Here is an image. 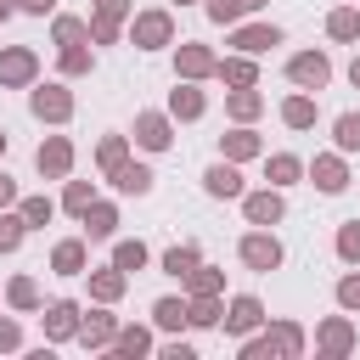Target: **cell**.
I'll return each instance as SVG.
<instances>
[{
	"label": "cell",
	"instance_id": "obj_6",
	"mask_svg": "<svg viewBox=\"0 0 360 360\" xmlns=\"http://www.w3.org/2000/svg\"><path fill=\"white\" fill-rule=\"evenodd\" d=\"M135 34H141L146 45H163V39H169V17H141V22H135Z\"/></svg>",
	"mask_w": 360,
	"mask_h": 360
},
{
	"label": "cell",
	"instance_id": "obj_3",
	"mask_svg": "<svg viewBox=\"0 0 360 360\" xmlns=\"http://www.w3.org/2000/svg\"><path fill=\"white\" fill-rule=\"evenodd\" d=\"M208 191H214V197H236V191H242L236 169H225V163H219V169H208Z\"/></svg>",
	"mask_w": 360,
	"mask_h": 360
},
{
	"label": "cell",
	"instance_id": "obj_1",
	"mask_svg": "<svg viewBox=\"0 0 360 360\" xmlns=\"http://www.w3.org/2000/svg\"><path fill=\"white\" fill-rule=\"evenodd\" d=\"M242 259H248L253 270H276V264H281V248H276L270 236H248V242H242Z\"/></svg>",
	"mask_w": 360,
	"mask_h": 360
},
{
	"label": "cell",
	"instance_id": "obj_21",
	"mask_svg": "<svg viewBox=\"0 0 360 360\" xmlns=\"http://www.w3.org/2000/svg\"><path fill=\"white\" fill-rule=\"evenodd\" d=\"M118 186H124V191H146V186H152V174H146V169H124V174H118Z\"/></svg>",
	"mask_w": 360,
	"mask_h": 360
},
{
	"label": "cell",
	"instance_id": "obj_9",
	"mask_svg": "<svg viewBox=\"0 0 360 360\" xmlns=\"http://www.w3.org/2000/svg\"><path fill=\"white\" fill-rule=\"evenodd\" d=\"M141 146H169V124L163 118H141Z\"/></svg>",
	"mask_w": 360,
	"mask_h": 360
},
{
	"label": "cell",
	"instance_id": "obj_29",
	"mask_svg": "<svg viewBox=\"0 0 360 360\" xmlns=\"http://www.w3.org/2000/svg\"><path fill=\"white\" fill-rule=\"evenodd\" d=\"M56 270H79V248H73V242L56 248Z\"/></svg>",
	"mask_w": 360,
	"mask_h": 360
},
{
	"label": "cell",
	"instance_id": "obj_36",
	"mask_svg": "<svg viewBox=\"0 0 360 360\" xmlns=\"http://www.w3.org/2000/svg\"><path fill=\"white\" fill-rule=\"evenodd\" d=\"M22 6H28V11H45V6H51V0H22Z\"/></svg>",
	"mask_w": 360,
	"mask_h": 360
},
{
	"label": "cell",
	"instance_id": "obj_7",
	"mask_svg": "<svg viewBox=\"0 0 360 360\" xmlns=\"http://www.w3.org/2000/svg\"><path fill=\"white\" fill-rule=\"evenodd\" d=\"M315 186H321V191H343V169H338L332 158H321V163H315Z\"/></svg>",
	"mask_w": 360,
	"mask_h": 360
},
{
	"label": "cell",
	"instance_id": "obj_34",
	"mask_svg": "<svg viewBox=\"0 0 360 360\" xmlns=\"http://www.w3.org/2000/svg\"><path fill=\"white\" fill-rule=\"evenodd\" d=\"M11 343H17V326H11V321H0V349H11Z\"/></svg>",
	"mask_w": 360,
	"mask_h": 360
},
{
	"label": "cell",
	"instance_id": "obj_35",
	"mask_svg": "<svg viewBox=\"0 0 360 360\" xmlns=\"http://www.w3.org/2000/svg\"><path fill=\"white\" fill-rule=\"evenodd\" d=\"M0 202H11V180L6 174H0Z\"/></svg>",
	"mask_w": 360,
	"mask_h": 360
},
{
	"label": "cell",
	"instance_id": "obj_25",
	"mask_svg": "<svg viewBox=\"0 0 360 360\" xmlns=\"http://www.w3.org/2000/svg\"><path fill=\"white\" fill-rule=\"evenodd\" d=\"M309 118H315L309 101H287V124H309Z\"/></svg>",
	"mask_w": 360,
	"mask_h": 360
},
{
	"label": "cell",
	"instance_id": "obj_14",
	"mask_svg": "<svg viewBox=\"0 0 360 360\" xmlns=\"http://www.w3.org/2000/svg\"><path fill=\"white\" fill-rule=\"evenodd\" d=\"M112 259H118V270H141V264H146V248H141V242H124Z\"/></svg>",
	"mask_w": 360,
	"mask_h": 360
},
{
	"label": "cell",
	"instance_id": "obj_17",
	"mask_svg": "<svg viewBox=\"0 0 360 360\" xmlns=\"http://www.w3.org/2000/svg\"><path fill=\"white\" fill-rule=\"evenodd\" d=\"M28 68H34V62H28L22 51H11V56L0 62V73H6V79H28Z\"/></svg>",
	"mask_w": 360,
	"mask_h": 360
},
{
	"label": "cell",
	"instance_id": "obj_10",
	"mask_svg": "<svg viewBox=\"0 0 360 360\" xmlns=\"http://www.w3.org/2000/svg\"><path fill=\"white\" fill-rule=\"evenodd\" d=\"M338 146H343V152H360V118H354V112L338 118Z\"/></svg>",
	"mask_w": 360,
	"mask_h": 360
},
{
	"label": "cell",
	"instance_id": "obj_16",
	"mask_svg": "<svg viewBox=\"0 0 360 360\" xmlns=\"http://www.w3.org/2000/svg\"><path fill=\"white\" fill-rule=\"evenodd\" d=\"M163 264H169L174 276H191V270H197V253H191V248H174V253H169Z\"/></svg>",
	"mask_w": 360,
	"mask_h": 360
},
{
	"label": "cell",
	"instance_id": "obj_13",
	"mask_svg": "<svg viewBox=\"0 0 360 360\" xmlns=\"http://www.w3.org/2000/svg\"><path fill=\"white\" fill-rule=\"evenodd\" d=\"M39 169H51V174H56V169H68V146H62V141L39 146Z\"/></svg>",
	"mask_w": 360,
	"mask_h": 360
},
{
	"label": "cell",
	"instance_id": "obj_22",
	"mask_svg": "<svg viewBox=\"0 0 360 360\" xmlns=\"http://www.w3.org/2000/svg\"><path fill=\"white\" fill-rule=\"evenodd\" d=\"M354 28H360V17H354V11H338V17H332V34H338V39H349Z\"/></svg>",
	"mask_w": 360,
	"mask_h": 360
},
{
	"label": "cell",
	"instance_id": "obj_11",
	"mask_svg": "<svg viewBox=\"0 0 360 360\" xmlns=\"http://www.w3.org/2000/svg\"><path fill=\"white\" fill-rule=\"evenodd\" d=\"M259 0H208V11L219 17V22H231V17H242V11H253Z\"/></svg>",
	"mask_w": 360,
	"mask_h": 360
},
{
	"label": "cell",
	"instance_id": "obj_18",
	"mask_svg": "<svg viewBox=\"0 0 360 360\" xmlns=\"http://www.w3.org/2000/svg\"><path fill=\"white\" fill-rule=\"evenodd\" d=\"M84 225H90V236H107V231H112V208H90Z\"/></svg>",
	"mask_w": 360,
	"mask_h": 360
},
{
	"label": "cell",
	"instance_id": "obj_12",
	"mask_svg": "<svg viewBox=\"0 0 360 360\" xmlns=\"http://www.w3.org/2000/svg\"><path fill=\"white\" fill-rule=\"evenodd\" d=\"M236 45L242 51H264V45H276V28H248V34H236Z\"/></svg>",
	"mask_w": 360,
	"mask_h": 360
},
{
	"label": "cell",
	"instance_id": "obj_31",
	"mask_svg": "<svg viewBox=\"0 0 360 360\" xmlns=\"http://www.w3.org/2000/svg\"><path fill=\"white\" fill-rule=\"evenodd\" d=\"M118 349H124V354H141V349H146V332H124Z\"/></svg>",
	"mask_w": 360,
	"mask_h": 360
},
{
	"label": "cell",
	"instance_id": "obj_27",
	"mask_svg": "<svg viewBox=\"0 0 360 360\" xmlns=\"http://www.w3.org/2000/svg\"><path fill=\"white\" fill-rule=\"evenodd\" d=\"M17 236H22V219H0V248H17Z\"/></svg>",
	"mask_w": 360,
	"mask_h": 360
},
{
	"label": "cell",
	"instance_id": "obj_8",
	"mask_svg": "<svg viewBox=\"0 0 360 360\" xmlns=\"http://www.w3.org/2000/svg\"><path fill=\"white\" fill-rule=\"evenodd\" d=\"M248 214H253V225H270V219H281V202L276 197H248Z\"/></svg>",
	"mask_w": 360,
	"mask_h": 360
},
{
	"label": "cell",
	"instance_id": "obj_39",
	"mask_svg": "<svg viewBox=\"0 0 360 360\" xmlns=\"http://www.w3.org/2000/svg\"><path fill=\"white\" fill-rule=\"evenodd\" d=\"M0 11H6V0H0Z\"/></svg>",
	"mask_w": 360,
	"mask_h": 360
},
{
	"label": "cell",
	"instance_id": "obj_32",
	"mask_svg": "<svg viewBox=\"0 0 360 360\" xmlns=\"http://www.w3.org/2000/svg\"><path fill=\"white\" fill-rule=\"evenodd\" d=\"M270 174H276V180H292V174H298V163H292V158H276V163H270Z\"/></svg>",
	"mask_w": 360,
	"mask_h": 360
},
{
	"label": "cell",
	"instance_id": "obj_24",
	"mask_svg": "<svg viewBox=\"0 0 360 360\" xmlns=\"http://www.w3.org/2000/svg\"><path fill=\"white\" fill-rule=\"evenodd\" d=\"M264 349H270V343H253V349H248V354H253V360H259V354H264ZM276 349H298V332H281V338H276Z\"/></svg>",
	"mask_w": 360,
	"mask_h": 360
},
{
	"label": "cell",
	"instance_id": "obj_33",
	"mask_svg": "<svg viewBox=\"0 0 360 360\" xmlns=\"http://www.w3.org/2000/svg\"><path fill=\"white\" fill-rule=\"evenodd\" d=\"M96 6H101V22H112V17L124 11V0H96Z\"/></svg>",
	"mask_w": 360,
	"mask_h": 360
},
{
	"label": "cell",
	"instance_id": "obj_15",
	"mask_svg": "<svg viewBox=\"0 0 360 360\" xmlns=\"http://www.w3.org/2000/svg\"><path fill=\"white\" fill-rule=\"evenodd\" d=\"M45 326H51L56 338H68V332H73V304H56V309L45 315Z\"/></svg>",
	"mask_w": 360,
	"mask_h": 360
},
{
	"label": "cell",
	"instance_id": "obj_38",
	"mask_svg": "<svg viewBox=\"0 0 360 360\" xmlns=\"http://www.w3.org/2000/svg\"><path fill=\"white\" fill-rule=\"evenodd\" d=\"M0 152H6V135H0Z\"/></svg>",
	"mask_w": 360,
	"mask_h": 360
},
{
	"label": "cell",
	"instance_id": "obj_4",
	"mask_svg": "<svg viewBox=\"0 0 360 360\" xmlns=\"http://www.w3.org/2000/svg\"><path fill=\"white\" fill-rule=\"evenodd\" d=\"M34 112H39V118H62V112H68V96H62V90H39V96H34Z\"/></svg>",
	"mask_w": 360,
	"mask_h": 360
},
{
	"label": "cell",
	"instance_id": "obj_37",
	"mask_svg": "<svg viewBox=\"0 0 360 360\" xmlns=\"http://www.w3.org/2000/svg\"><path fill=\"white\" fill-rule=\"evenodd\" d=\"M349 73H354V84H360V62H354V68H349Z\"/></svg>",
	"mask_w": 360,
	"mask_h": 360
},
{
	"label": "cell",
	"instance_id": "obj_5",
	"mask_svg": "<svg viewBox=\"0 0 360 360\" xmlns=\"http://www.w3.org/2000/svg\"><path fill=\"white\" fill-rule=\"evenodd\" d=\"M248 326H259V304L253 298H236L231 304V332H248Z\"/></svg>",
	"mask_w": 360,
	"mask_h": 360
},
{
	"label": "cell",
	"instance_id": "obj_23",
	"mask_svg": "<svg viewBox=\"0 0 360 360\" xmlns=\"http://www.w3.org/2000/svg\"><path fill=\"white\" fill-rule=\"evenodd\" d=\"M338 248H343V259H360V225H349V231L338 236Z\"/></svg>",
	"mask_w": 360,
	"mask_h": 360
},
{
	"label": "cell",
	"instance_id": "obj_2",
	"mask_svg": "<svg viewBox=\"0 0 360 360\" xmlns=\"http://www.w3.org/2000/svg\"><path fill=\"white\" fill-rule=\"evenodd\" d=\"M292 79L298 84H326V56H298L292 62Z\"/></svg>",
	"mask_w": 360,
	"mask_h": 360
},
{
	"label": "cell",
	"instance_id": "obj_26",
	"mask_svg": "<svg viewBox=\"0 0 360 360\" xmlns=\"http://www.w3.org/2000/svg\"><path fill=\"white\" fill-rule=\"evenodd\" d=\"M22 219H28V225H39V219H51V202H45V197H34V202L22 208Z\"/></svg>",
	"mask_w": 360,
	"mask_h": 360
},
{
	"label": "cell",
	"instance_id": "obj_30",
	"mask_svg": "<svg viewBox=\"0 0 360 360\" xmlns=\"http://www.w3.org/2000/svg\"><path fill=\"white\" fill-rule=\"evenodd\" d=\"M107 332H112V321H107V315H96V321H90V326H84V338H90V343H101V338H107Z\"/></svg>",
	"mask_w": 360,
	"mask_h": 360
},
{
	"label": "cell",
	"instance_id": "obj_28",
	"mask_svg": "<svg viewBox=\"0 0 360 360\" xmlns=\"http://www.w3.org/2000/svg\"><path fill=\"white\" fill-rule=\"evenodd\" d=\"M338 298H343V304H349V309H360V276H349V281H343V287H338Z\"/></svg>",
	"mask_w": 360,
	"mask_h": 360
},
{
	"label": "cell",
	"instance_id": "obj_20",
	"mask_svg": "<svg viewBox=\"0 0 360 360\" xmlns=\"http://www.w3.org/2000/svg\"><path fill=\"white\" fill-rule=\"evenodd\" d=\"M174 112H186V118L202 112V96H197V90H174Z\"/></svg>",
	"mask_w": 360,
	"mask_h": 360
},
{
	"label": "cell",
	"instance_id": "obj_19",
	"mask_svg": "<svg viewBox=\"0 0 360 360\" xmlns=\"http://www.w3.org/2000/svg\"><path fill=\"white\" fill-rule=\"evenodd\" d=\"M152 315H158V326H180V321H186V309H180L174 298H163V304H158Z\"/></svg>",
	"mask_w": 360,
	"mask_h": 360
}]
</instances>
